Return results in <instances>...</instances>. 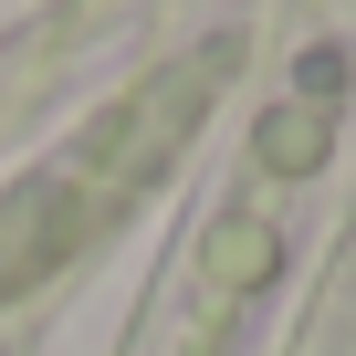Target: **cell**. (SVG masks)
Listing matches in <instances>:
<instances>
[{
	"instance_id": "1",
	"label": "cell",
	"mask_w": 356,
	"mask_h": 356,
	"mask_svg": "<svg viewBox=\"0 0 356 356\" xmlns=\"http://www.w3.org/2000/svg\"><path fill=\"white\" fill-rule=\"evenodd\" d=\"M210 273H220V283H262V273H273V231H262V220H220V231H210Z\"/></svg>"
},
{
	"instance_id": "2",
	"label": "cell",
	"mask_w": 356,
	"mask_h": 356,
	"mask_svg": "<svg viewBox=\"0 0 356 356\" xmlns=\"http://www.w3.org/2000/svg\"><path fill=\"white\" fill-rule=\"evenodd\" d=\"M262 157H273V168H314V157H325V126H314V115H273V126H262Z\"/></svg>"
}]
</instances>
